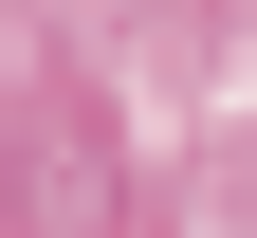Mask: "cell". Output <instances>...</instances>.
Returning <instances> with one entry per match:
<instances>
[{
    "instance_id": "6da1fadb",
    "label": "cell",
    "mask_w": 257,
    "mask_h": 238,
    "mask_svg": "<svg viewBox=\"0 0 257 238\" xmlns=\"http://www.w3.org/2000/svg\"><path fill=\"white\" fill-rule=\"evenodd\" d=\"M0 238H128V147L74 74H37L0 110Z\"/></svg>"
}]
</instances>
